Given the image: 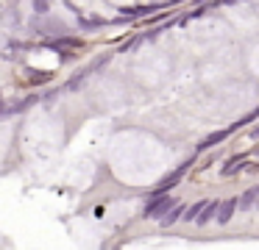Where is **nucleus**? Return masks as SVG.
<instances>
[{
  "instance_id": "1",
  "label": "nucleus",
  "mask_w": 259,
  "mask_h": 250,
  "mask_svg": "<svg viewBox=\"0 0 259 250\" xmlns=\"http://www.w3.org/2000/svg\"><path fill=\"white\" fill-rule=\"evenodd\" d=\"M173 206H176V203H173V197H170V194H156V197L148 200L142 217H145V220H162V217L167 214Z\"/></svg>"
},
{
  "instance_id": "4",
  "label": "nucleus",
  "mask_w": 259,
  "mask_h": 250,
  "mask_svg": "<svg viewBox=\"0 0 259 250\" xmlns=\"http://www.w3.org/2000/svg\"><path fill=\"white\" fill-rule=\"evenodd\" d=\"M231 131H234V125H231L229 128V131H214V133H209V136L206 139H203V142L201 144H198V150H209V147H212V144H218V142H223V139L226 136H229V133Z\"/></svg>"
},
{
  "instance_id": "11",
  "label": "nucleus",
  "mask_w": 259,
  "mask_h": 250,
  "mask_svg": "<svg viewBox=\"0 0 259 250\" xmlns=\"http://www.w3.org/2000/svg\"><path fill=\"white\" fill-rule=\"evenodd\" d=\"M0 103H3V94H0Z\"/></svg>"
},
{
  "instance_id": "6",
  "label": "nucleus",
  "mask_w": 259,
  "mask_h": 250,
  "mask_svg": "<svg viewBox=\"0 0 259 250\" xmlns=\"http://www.w3.org/2000/svg\"><path fill=\"white\" fill-rule=\"evenodd\" d=\"M256 197H259V186H253V189H248V192H242V197L237 200V209L248 211L253 203H256Z\"/></svg>"
},
{
  "instance_id": "8",
  "label": "nucleus",
  "mask_w": 259,
  "mask_h": 250,
  "mask_svg": "<svg viewBox=\"0 0 259 250\" xmlns=\"http://www.w3.org/2000/svg\"><path fill=\"white\" fill-rule=\"evenodd\" d=\"M242 164H245V156H231V159L223 164V170H220V172H223V175H234L237 167H242Z\"/></svg>"
},
{
  "instance_id": "7",
  "label": "nucleus",
  "mask_w": 259,
  "mask_h": 250,
  "mask_svg": "<svg viewBox=\"0 0 259 250\" xmlns=\"http://www.w3.org/2000/svg\"><path fill=\"white\" fill-rule=\"evenodd\" d=\"M214 214H218V203L214 200H209L206 206H203V211H201V217H198V225H206V222H212L214 220Z\"/></svg>"
},
{
  "instance_id": "5",
  "label": "nucleus",
  "mask_w": 259,
  "mask_h": 250,
  "mask_svg": "<svg viewBox=\"0 0 259 250\" xmlns=\"http://www.w3.org/2000/svg\"><path fill=\"white\" fill-rule=\"evenodd\" d=\"M181 214H184V206L179 203V206H173V209H170L167 214L162 217V220H159V225H162V228H170V225H176V222L181 220Z\"/></svg>"
},
{
  "instance_id": "9",
  "label": "nucleus",
  "mask_w": 259,
  "mask_h": 250,
  "mask_svg": "<svg viewBox=\"0 0 259 250\" xmlns=\"http://www.w3.org/2000/svg\"><path fill=\"white\" fill-rule=\"evenodd\" d=\"M203 206H206V203H192L190 209H184V214H181V220H184V222H195L198 217H201Z\"/></svg>"
},
{
  "instance_id": "2",
  "label": "nucleus",
  "mask_w": 259,
  "mask_h": 250,
  "mask_svg": "<svg viewBox=\"0 0 259 250\" xmlns=\"http://www.w3.org/2000/svg\"><path fill=\"white\" fill-rule=\"evenodd\" d=\"M190 164H192V161H184V164H181V167H176L173 172H167V175H164L162 181L156 183V189H153V197H156V194H167L170 189H173L176 183H179L181 178H184V172H187V167H190Z\"/></svg>"
},
{
  "instance_id": "3",
  "label": "nucleus",
  "mask_w": 259,
  "mask_h": 250,
  "mask_svg": "<svg viewBox=\"0 0 259 250\" xmlns=\"http://www.w3.org/2000/svg\"><path fill=\"white\" fill-rule=\"evenodd\" d=\"M234 211H237V200H234V197H226L223 203H218V214H214V222H218V225H226V222H231Z\"/></svg>"
},
{
  "instance_id": "10",
  "label": "nucleus",
  "mask_w": 259,
  "mask_h": 250,
  "mask_svg": "<svg viewBox=\"0 0 259 250\" xmlns=\"http://www.w3.org/2000/svg\"><path fill=\"white\" fill-rule=\"evenodd\" d=\"M251 136H253V139H259V125L253 128V131H251Z\"/></svg>"
}]
</instances>
